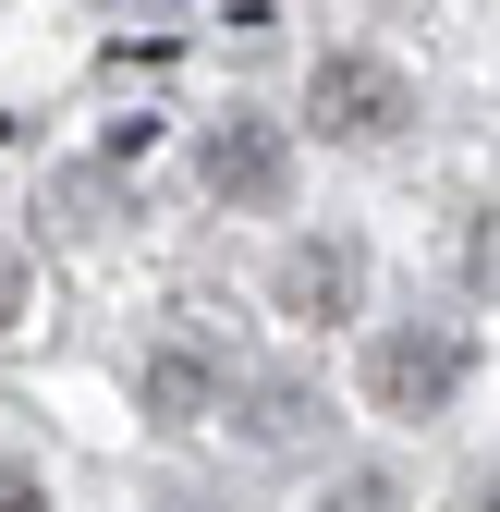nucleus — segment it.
Here are the masks:
<instances>
[{"instance_id":"1","label":"nucleus","mask_w":500,"mask_h":512,"mask_svg":"<svg viewBox=\"0 0 500 512\" xmlns=\"http://www.w3.org/2000/svg\"><path fill=\"white\" fill-rule=\"evenodd\" d=\"M464 330H379V342H366V403H379V415H440L452 391H464Z\"/></svg>"},{"instance_id":"2","label":"nucleus","mask_w":500,"mask_h":512,"mask_svg":"<svg viewBox=\"0 0 500 512\" xmlns=\"http://www.w3.org/2000/svg\"><path fill=\"white\" fill-rule=\"evenodd\" d=\"M305 110H318L342 147H379V135H403V122H415V86L391 74V61H366V49H330L318 86H305Z\"/></svg>"},{"instance_id":"3","label":"nucleus","mask_w":500,"mask_h":512,"mask_svg":"<svg viewBox=\"0 0 500 512\" xmlns=\"http://www.w3.org/2000/svg\"><path fill=\"white\" fill-rule=\"evenodd\" d=\"M354 293H366V244L354 232H305L281 256V317H354Z\"/></svg>"},{"instance_id":"4","label":"nucleus","mask_w":500,"mask_h":512,"mask_svg":"<svg viewBox=\"0 0 500 512\" xmlns=\"http://www.w3.org/2000/svg\"><path fill=\"white\" fill-rule=\"evenodd\" d=\"M281 183H293V147L269 135V122H220V135H208V196H232V208H281Z\"/></svg>"},{"instance_id":"5","label":"nucleus","mask_w":500,"mask_h":512,"mask_svg":"<svg viewBox=\"0 0 500 512\" xmlns=\"http://www.w3.org/2000/svg\"><path fill=\"white\" fill-rule=\"evenodd\" d=\"M208 391H220V378H208V354H183V342L147 366V403H159L171 427H196V415H208Z\"/></svg>"},{"instance_id":"6","label":"nucleus","mask_w":500,"mask_h":512,"mask_svg":"<svg viewBox=\"0 0 500 512\" xmlns=\"http://www.w3.org/2000/svg\"><path fill=\"white\" fill-rule=\"evenodd\" d=\"M244 403H257V415H244L257 439H293L305 415H318V391H305V378H244Z\"/></svg>"},{"instance_id":"7","label":"nucleus","mask_w":500,"mask_h":512,"mask_svg":"<svg viewBox=\"0 0 500 512\" xmlns=\"http://www.w3.org/2000/svg\"><path fill=\"white\" fill-rule=\"evenodd\" d=\"M330 512H403V488H391V476H342Z\"/></svg>"},{"instance_id":"8","label":"nucleus","mask_w":500,"mask_h":512,"mask_svg":"<svg viewBox=\"0 0 500 512\" xmlns=\"http://www.w3.org/2000/svg\"><path fill=\"white\" fill-rule=\"evenodd\" d=\"M0 512H49V488H37V464H13V452H0Z\"/></svg>"},{"instance_id":"9","label":"nucleus","mask_w":500,"mask_h":512,"mask_svg":"<svg viewBox=\"0 0 500 512\" xmlns=\"http://www.w3.org/2000/svg\"><path fill=\"white\" fill-rule=\"evenodd\" d=\"M25 317V269H13V244H0V330Z\"/></svg>"},{"instance_id":"10","label":"nucleus","mask_w":500,"mask_h":512,"mask_svg":"<svg viewBox=\"0 0 500 512\" xmlns=\"http://www.w3.org/2000/svg\"><path fill=\"white\" fill-rule=\"evenodd\" d=\"M476 281H488V293H500V220H488V232H476Z\"/></svg>"},{"instance_id":"11","label":"nucleus","mask_w":500,"mask_h":512,"mask_svg":"<svg viewBox=\"0 0 500 512\" xmlns=\"http://www.w3.org/2000/svg\"><path fill=\"white\" fill-rule=\"evenodd\" d=\"M464 512H500V464H488V476H476V500H464Z\"/></svg>"}]
</instances>
